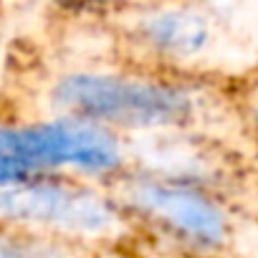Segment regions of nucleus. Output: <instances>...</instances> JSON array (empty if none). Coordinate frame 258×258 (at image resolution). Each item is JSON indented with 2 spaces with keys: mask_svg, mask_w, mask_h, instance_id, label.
<instances>
[{
  "mask_svg": "<svg viewBox=\"0 0 258 258\" xmlns=\"http://www.w3.org/2000/svg\"><path fill=\"white\" fill-rule=\"evenodd\" d=\"M0 258H51V255L38 253L36 248H28V245H23V243L0 238Z\"/></svg>",
  "mask_w": 258,
  "mask_h": 258,
  "instance_id": "nucleus-7",
  "label": "nucleus"
},
{
  "mask_svg": "<svg viewBox=\"0 0 258 258\" xmlns=\"http://www.w3.org/2000/svg\"><path fill=\"white\" fill-rule=\"evenodd\" d=\"M0 218L76 233H101L114 225V213L104 200L61 185L28 180L0 190Z\"/></svg>",
  "mask_w": 258,
  "mask_h": 258,
  "instance_id": "nucleus-3",
  "label": "nucleus"
},
{
  "mask_svg": "<svg viewBox=\"0 0 258 258\" xmlns=\"http://www.w3.org/2000/svg\"><path fill=\"white\" fill-rule=\"evenodd\" d=\"M135 200L140 208L150 210L155 218L170 223L195 240L215 243L225 233V220L220 210L195 192L162 185H142L135 192Z\"/></svg>",
  "mask_w": 258,
  "mask_h": 258,
  "instance_id": "nucleus-4",
  "label": "nucleus"
},
{
  "mask_svg": "<svg viewBox=\"0 0 258 258\" xmlns=\"http://www.w3.org/2000/svg\"><path fill=\"white\" fill-rule=\"evenodd\" d=\"M53 104L84 119L121 124H170L180 121L190 109L187 96L175 89L91 74L63 79L53 89Z\"/></svg>",
  "mask_w": 258,
  "mask_h": 258,
  "instance_id": "nucleus-1",
  "label": "nucleus"
},
{
  "mask_svg": "<svg viewBox=\"0 0 258 258\" xmlns=\"http://www.w3.org/2000/svg\"><path fill=\"white\" fill-rule=\"evenodd\" d=\"M152 43L175 56H198L210 43V28L205 18L190 11H167L147 21L145 26Z\"/></svg>",
  "mask_w": 258,
  "mask_h": 258,
  "instance_id": "nucleus-5",
  "label": "nucleus"
},
{
  "mask_svg": "<svg viewBox=\"0 0 258 258\" xmlns=\"http://www.w3.org/2000/svg\"><path fill=\"white\" fill-rule=\"evenodd\" d=\"M31 172H33V170L26 167V165L0 160V190H3V187H11V185H18V182H26Z\"/></svg>",
  "mask_w": 258,
  "mask_h": 258,
  "instance_id": "nucleus-6",
  "label": "nucleus"
},
{
  "mask_svg": "<svg viewBox=\"0 0 258 258\" xmlns=\"http://www.w3.org/2000/svg\"><path fill=\"white\" fill-rule=\"evenodd\" d=\"M6 152L11 162L31 170L46 165H76L84 170H109L119 155L114 142L86 124H41L13 129L8 126Z\"/></svg>",
  "mask_w": 258,
  "mask_h": 258,
  "instance_id": "nucleus-2",
  "label": "nucleus"
}]
</instances>
